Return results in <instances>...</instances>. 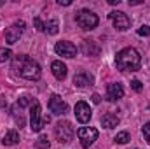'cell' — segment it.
I'll use <instances>...</instances> for the list:
<instances>
[{"mask_svg": "<svg viewBox=\"0 0 150 149\" xmlns=\"http://www.w3.org/2000/svg\"><path fill=\"white\" fill-rule=\"evenodd\" d=\"M108 4H112V5H115V4H120V0H108Z\"/></svg>", "mask_w": 150, "mask_h": 149, "instance_id": "obj_29", "label": "cell"}, {"mask_svg": "<svg viewBox=\"0 0 150 149\" xmlns=\"http://www.w3.org/2000/svg\"><path fill=\"white\" fill-rule=\"evenodd\" d=\"M119 123H120V119H119V116H117V114H113V112H107V114L101 117V125H103L105 128H108V130L115 128Z\"/></svg>", "mask_w": 150, "mask_h": 149, "instance_id": "obj_16", "label": "cell"}, {"mask_svg": "<svg viewBox=\"0 0 150 149\" xmlns=\"http://www.w3.org/2000/svg\"><path fill=\"white\" fill-rule=\"evenodd\" d=\"M138 35H142V37H149L150 35V27H147V25L140 27V28H138Z\"/></svg>", "mask_w": 150, "mask_h": 149, "instance_id": "obj_23", "label": "cell"}, {"mask_svg": "<svg viewBox=\"0 0 150 149\" xmlns=\"http://www.w3.org/2000/svg\"><path fill=\"white\" fill-rule=\"evenodd\" d=\"M54 51H56V54H59L63 58H75L79 49L75 47V44L68 42V40H59V42H56Z\"/></svg>", "mask_w": 150, "mask_h": 149, "instance_id": "obj_9", "label": "cell"}, {"mask_svg": "<svg viewBox=\"0 0 150 149\" xmlns=\"http://www.w3.org/2000/svg\"><path fill=\"white\" fill-rule=\"evenodd\" d=\"M142 132H143L145 140L150 144V121H149V123H145V126H143V130H142Z\"/></svg>", "mask_w": 150, "mask_h": 149, "instance_id": "obj_24", "label": "cell"}, {"mask_svg": "<svg viewBox=\"0 0 150 149\" xmlns=\"http://www.w3.org/2000/svg\"><path fill=\"white\" fill-rule=\"evenodd\" d=\"M115 65L122 72H134L142 65V56L134 47H126L117 53L115 56Z\"/></svg>", "mask_w": 150, "mask_h": 149, "instance_id": "obj_2", "label": "cell"}, {"mask_svg": "<svg viewBox=\"0 0 150 149\" xmlns=\"http://www.w3.org/2000/svg\"><path fill=\"white\" fill-rule=\"evenodd\" d=\"M108 18L112 19L113 28L119 30V32H126V30L131 27V18H129L126 12H122V11H112V12L108 14Z\"/></svg>", "mask_w": 150, "mask_h": 149, "instance_id": "obj_6", "label": "cell"}, {"mask_svg": "<svg viewBox=\"0 0 150 149\" xmlns=\"http://www.w3.org/2000/svg\"><path fill=\"white\" fill-rule=\"evenodd\" d=\"M93 102H94V104H100V102H101V97H100L98 93H94V95H93Z\"/></svg>", "mask_w": 150, "mask_h": 149, "instance_id": "obj_27", "label": "cell"}, {"mask_svg": "<svg viewBox=\"0 0 150 149\" xmlns=\"http://www.w3.org/2000/svg\"><path fill=\"white\" fill-rule=\"evenodd\" d=\"M113 140L119 142V144H127V142H129V133H127V132H119Z\"/></svg>", "mask_w": 150, "mask_h": 149, "instance_id": "obj_21", "label": "cell"}, {"mask_svg": "<svg viewBox=\"0 0 150 149\" xmlns=\"http://www.w3.org/2000/svg\"><path fill=\"white\" fill-rule=\"evenodd\" d=\"M77 137H79V140H80V146L87 149L89 146H93L94 140L98 139V130L93 128V126H82V128H79Z\"/></svg>", "mask_w": 150, "mask_h": 149, "instance_id": "obj_5", "label": "cell"}, {"mask_svg": "<svg viewBox=\"0 0 150 149\" xmlns=\"http://www.w3.org/2000/svg\"><path fill=\"white\" fill-rule=\"evenodd\" d=\"M49 146H51V144H49V140H47L45 135H40L37 139V142H35V148L37 149H49Z\"/></svg>", "mask_w": 150, "mask_h": 149, "instance_id": "obj_20", "label": "cell"}, {"mask_svg": "<svg viewBox=\"0 0 150 149\" xmlns=\"http://www.w3.org/2000/svg\"><path fill=\"white\" fill-rule=\"evenodd\" d=\"M93 82H94V77L86 70H80L74 75V84L77 88H86V86H91Z\"/></svg>", "mask_w": 150, "mask_h": 149, "instance_id": "obj_14", "label": "cell"}, {"mask_svg": "<svg viewBox=\"0 0 150 149\" xmlns=\"http://www.w3.org/2000/svg\"><path fill=\"white\" fill-rule=\"evenodd\" d=\"M19 133L16 132V130H9L4 137H2V144L4 146H16V144H19Z\"/></svg>", "mask_w": 150, "mask_h": 149, "instance_id": "obj_17", "label": "cell"}, {"mask_svg": "<svg viewBox=\"0 0 150 149\" xmlns=\"http://www.w3.org/2000/svg\"><path fill=\"white\" fill-rule=\"evenodd\" d=\"M131 88H133L134 91H138V93H140V91L143 90V86H142V82H140L138 79H134V81H131Z\"/></svg>", "mask_w": 150, "mask_h": 149, "instance_id": "obj_26", "label": "cell"}, {"mask_svg": "<svg viewBox=\"0 0 150 149\" xmlns=\"http://www.w3.org/2000/svg\"><path fill=\"white\" fill-rule=\"evenodd\" d=\"M33 100H35V98L25 95V97H19V98H18V105H19V107H28V105H32Z\"/></svg>", "mask_w": 150, "mask_h": 149, "instance_id": "obj_22", "label": "cell"}, {"mask_svg": "<svg viewBox=\"0 0 150 149\" xmlns=\"http://www.w3.org/2000/svg\"><path fill=\"white\" fill-rule=\"evenodd\" d=\"M11 58H12V51L7 47H0V63H5Z\"/></svg>", "mask_w": 150, "mask_h": 149, "instance_id": "obj_19", "label": "cell"}, {"mask_svg": "<svg viewBox=\"0 0 150 149\" xmlns=\"http://www.w3.org/2000/svg\"><path fill=\"white\" fill-rule=\"evenodd\" d=\"M51 70H52V75H54L58 81H63V79L67 77V72H68L67 65H65L63 62H59V60H56V62L51 63Z\"/></svg>", "mask_w": 150, "mask_h": 149, "instance_id": "obj_15", "label": "cell"}, {"mask_svg": "<svg viewBox=\"0 0 150 149\" xmlns=\"http://www.w3.org/2000/svg\"><path fill=\"white\" fill-rule=\"evenodd\" d=\"M80 51L86 54V56H98L100 54V51H101V47H100V44L96 42V40H82V44H80Z\"/></svg>", "mask_w": 150, "mask_h": 149, "instance_id": "obj_12", "label": "cell"}, {"mask_svg": "<svg viewBox=\"0 0 150 149\" xmlns=\"http://www.w3.org/2000/svg\"><path fill=\"white\" fill-rule=\"evenodd\" d=\"M58 30H59L58 19H49V21L45 23V32H47V34H51V35H56V34H58Z\"/></svg>", "mask_w": 150, "mask_h": 149, "instance_id": "obj_18", "label": "cell"}, {"mask_svg": "<svg viewBox=\"0 0 150 149\" xmlns=\"http://www.w3.org/2000/svg\"><path fill=\"white\" fill-rule=\"evenodd\" d=\"M58 4H59V5H67V7H68V5H70L72 2H70V0H59Z\"/></svg>", "mask_w": 150, "mask_h": 149, "instance_id": "obj_28", "label": "cell"}, {"mask_svg": "<svg viewBox=\"0 0 150 149\" xmlns=\"http://www.w3.org/2000/svg\"><path fill=\"white\" fill-rule=\"evenodd\" d=\"M33 25L37 27L38 32H45V23H42V21H40V18H35V19H33Z\"/></svg>", "mask_w": 150, "mask_h": 149, "instance_id": "obj_25", "label": "cell"}, {"mask_svg": "<svg viewBox=\"0 0 150 149\" xmlns=\"http://www.w3.org/2000/svg\"><path fill=\"white\" fill-rule=\"evenodd\" d=\"M40 104L38 100H33L32 105H30V128L32 132H40L42 126H44V119L40 117Z\"/></svg>", "mask_w": 150, "mask_h": 149, "instance_id": "obj_8", "label": "cell"}, {"mask_svg": "<svg viewBox=\"0 0 150 149\" xmlns=\"http://www.w3.org/2000/svg\"><path fill=\"white\" fill-rule=\"evenodd\" d=\"M25 28H26L25 21H16L12 27H9L5 30V42L7 44H16L21 39V35L25 34Z\"/></svg>", "mask_w": 150, "mask_h": 149, "instance_id": "obj_7", "label": "cell"}, {"mask_svg": "<svg viewBox=\"0 0 150 149\" xmlns=\"http://www.w3.org/2000/svg\"><path fill=\"white\" fill-rule=\"evenodd\" d=\"M75 23H77L82 30H94V28L98 27L100 19H98V16H96L93 11L82 9V11H79V12L75 14Z\"/></svg>", "mask_w": 150, "mask_h": 149, "instance_id": "obj_3", "label": "cell"}, {"mask_svg": "<svg viewBox=\"0 0 150 149\" xmlns=\"http://www.w3.org/2000/svg\"><path fill=\"white\" fill-rule=\"evenodd\" d=\"M91 116H93V111H91L89 104H86V102H82V100L75 104V117H77L79 123H84V125L89 123Z\"/></svg>", "mask_w": 150, "mask_h": 149, "instance_id": "obj_11", "label": "cell"}, {"mask_svg": "<svg viewBox=\"0 0 150 149\" xmlns=\"http://www.w3.org/2000/svg\"><path fill=\"white\" fill-rule=\"evenodd\" d=\"M54 135H56V139H58L59 144L70 142L72 137H74V126H72V123L70 121H59V123H56Z\"/></svg>", "mask_w": 150, "mask_h": 149, "instance_id": "obj_4", "label": "cell"}, {"mask_svg": "<svg viewBox=\"0 0 150 149\" xmlns=\"http://www.w3.org/2000/svg\"><path fill=\"white\" fill-rule=\"evenodd\" d=\"M49 109L52 114H58V116H63L68 112V104L59 97V95H52L49 98Z\"/></svg>", "mask_w": 150, "mask_h": 149, "instance_id": "obj_10", "label": "cell"}, {"mask_svg": "<svg viewBox=\"0 0 150 149\" xmlns=\"http://www.w3.org/2000/svg\"><path fill=\"white\" fill-rule=\"evenodd\" d=\"M124 97V88L120 82H112L107 86V98L110 102H115V100H120Z\"/></svg>", "mask_w": 150, "mask_h": 149, "instance_id": "obj_13", "label": "cell"}, {"mask_svg": "<svg viewBox=\"0 0 150 149\" xmlns=\"http://www.w3.org/2000/svg\"><path fill=\"white\" fill-rule=\"evenodd\" d=\"M12 70L19 77L26 81H38L42 75V69L35 60H32L28 54H19L12 58Z\"/></svg>", "mask_w": 150, "mask_h": 149, "instance_id": "obj_1", "label": "cell"}]
</instances>
